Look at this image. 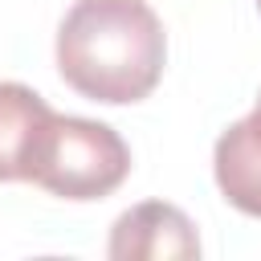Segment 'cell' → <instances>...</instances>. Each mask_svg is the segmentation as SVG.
<instances>
[{"label": "cell", "instance_id": "obj_3", "mask_svg": "<svg viewBox=\"0 0 261 261\" xmlns=\"http://www.w3.org/2000/svg\"><path fill=\"white\" fill-rule=\"evenodd\" d=\"M106 253L114 261H188L200 257V237L175 204L147 200L114 220Z\"/></svg>", "mask_w": 261, "mask_h": 261}, {"label": "cell", "instance_id": "obj_7", "mask_svg": "<svg viewBox=\"0 0 261 261\" xmlns=\"http://www.w3.org/2000/svg\"><path fill=\"white\" fill-rule=\"evenodd\" d=\"M257 8H261V0H257Z\"/></svg>", "mask_w": 261, "mask_h": 261}, {"label": "cell", "instance_id": "obj_6", "mask_svg": "<svg viewBox=\"0 0 261 261\" xmlns=\"http://www.w3.org/2000/svg\"><path fill=\"white\" fill-rule=\"evenodd\" d=\"M249 122H253V130H257V139H261V94H257V106H253V114H249Z\"/></svg>", "mask_w": 261, "mask_h": 261}, {"label": "cell", "instance_id": "obj_5", "mask_svg": "<svg viewBox=\"0 0 261 261\" xmlns=\"http://www.w3.org/2000/svg\"><path fill=\"white\" fill-rule=\"evenodd\" d=\"M49 102L20 86V82H0V179H24L29 175V155L49 122Z\"/></svg>", "mask_w": 261, "mask_h": 261}, {"label": "cell", "instance_id": "obj_1", "mask_svg": "<svg viewBox=\"0 0 261 261\" xmlns=\"http://www.w3.org/2000/svg\"><path fill=\"white\" fill-rule=\"evenodd\" d=\"M167 61V33L147 0H77L57 29V69L90 102H143Z\"/></svg>", "mask_w": 261, "mask_h": 261}, {"label": "cell", "instance_id": "obj_4", "mask_svg": "<svg viewBox=\"0 0 261 261\" xmlns=\"http://www.w3.org/2000/svg\"><path fill=\"white\" fill-rule=\"evenodd\" d=\"M212 175H216V188L224 192V200L237 212L261 220V139H257L249 118L232 122L216 139Z\"/></svg>", "mask_w": 261, "mask_h": 261}, {"label": "cell", "instance_id": "obj_2", "mask_svg": "<svg viewBox=\"0 0 261 261\" xmlns=\"http://www.w3.org/2000/svg\"><path fill=\"white\" fill-rule=\"evenodd\" d=\"M130 171V147L106 122L77 114H49L33 155L29 184L61 196V200H102Z\"/></svg>", "mask_w": 261, "mask_h": 261}]
</instances>
